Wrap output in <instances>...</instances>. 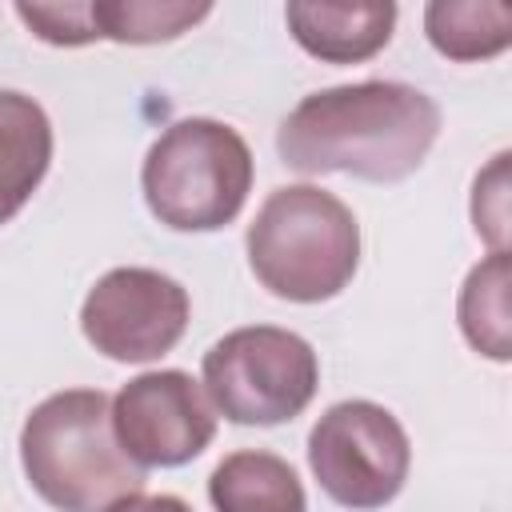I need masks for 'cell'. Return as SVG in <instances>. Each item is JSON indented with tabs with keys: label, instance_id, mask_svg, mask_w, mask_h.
<instances>
[{
	"label": "cell",
	"instance_id": "6da1fadb",
	"mask_svg": "<svg viewBox=\"0 0 512 512\" xmlns=\"http://www.w3.org/2000/svg\"><path fill=\"white\" fill-rule=\"evenodd\" d=\"M440 136V104L404 80H360L308 92L276 128L280 160L300 176L408 180Z\"/></svg>",
	"mask_w": 512,
	"mask_h": 512
},
{
	"label": "cell",
	"instance_id": "7a4b0ae2",
	"mask_svg": "<svg viewBox=\"0 0 512 512\" xmlns=\"http://www.w3.org/2000/svg\"><path fill=\"white\" fill-rule=\"evenodd\" d=\"M20 464L56 512H104L144 492V468L120 452L112 400L100 388H64L40 400L20 428Z\"/></svg>",
	"mask_w": 512,
	"mask_h": 512
},
{
	"label": "cell",
	"instance_id": "3957f363",
	"mask_svg": "<svg viewBox=\"0 0 512 512\" xmlns=\"http://www.w3.org/2000/svg\"><path fill=\"white\" fill-rule=\"evenodd\" d=\"M244 248L252 276L272 296L320 304L352 284L360 268V224L340 196L316 184H284L256 208Z\"/></svg>",
	"mask_w": 512,
	"mask_h": 512
},
{
	"label": "cell",
	"instance_id": "277c9868",
	"mask_svg": "<svg viewBox=\"0 0 512 512\" xmlns=\"http://www.w3.org/2000/svg\"><path fill=\"white\" fill-rule=\"evenodd\" d=\"M248 140L212 116H184L168 124L140 168L148 212L172 232H216L232 224L252 192Z\"/></svg>",
	"mask_w": 512,
	"mask_h": 512
},
{
	"label": "cell",
	"instance_id": "5b68a950",
	"mask_svg": "<svg viewBox=\"0 0 512 512\" xmlns=\"http://www.w3.org/2000/svg\"><path fill=\"white\" fill-rule=\"evenodd\" d=\"M200 372L212 408L244 428L296 420L320 388V360L312 344L276 324H248L220 336L204 352Z\"/></svg>",
	"mask_w": 512,
	"mask_h": 512
},
{
	"label": "cell",
	"instance_id": "8992f818",
	"mask_svg": "<svg viewBox=\"0 0 512 512\" xmlns=\"http://www.w3.org/2000/svg\"><path fill=\"white\" fill-rule=\"evenodd\" d=\"M308 468L340 508L376 512L400 496L412 468V444L384 404L340 400L308 432Z\"/></svg>",
	"mask_w": 512,
	"mask_h": 512
},
{
	"label": "cell",
	"instance_id": "52a82bcc",
	"mask_svg": "<svg viewBox=\"0 0 512 512\" xmlns=\"http://www.w3.org/2000/svg\"><path fill=\"white\" fill-rule=\"evenodd\" d=\"M188 288L156 268H112L104 272L84 304L80 332L84 340L116 364H148L180 344L188 332Z\"/></svg>",
	"mask_w": 512,
	"mask_h": 512
},
{
	"label": "cell",
	"instance_id": "ba28073f",
	"mask_svg": "<svg viewBox=\"0 0 512 512\" xmlns=\"http://www.w3.org/2000/svg\"><path fill=\"white\" fill-rule=\"evenodd\" d=\"M112 436L136 468L192 464L216 436V408L200 380L180 368L132 376L112 396Z\"/></svg>",
	"mask_w": 512,
	"mask_h": 512
},
{
	"label": "cell",
	"instance_id": "9c48e42d",
	"mask_svg": "<svg viewBox=\"0 0 512 512\" xmlns=\"http://www.w3.org/2000/svg\"><path fill=\"white\" fill-rule=\"evenodd\" d=\"M284 24L308 56L324 64H360V60H372L392 40L396 4L392 0H368V4L292 0L284 8Z\"/></svg>",
	"mask_w": 512,
	"mask_h": 512
},
{
	"label": "cell",
	"instance_id": "30bf717a",
	"mask_svg": "<svg viewBox=\"0 0 512 512\" xmlns=\"http://www.w3.org/2000/svg\"><path fill=\"white\" fill-rule=\"evenodd\" d=\"M52 144L48 112L32 96L0 88V224H8L44 184Z\"/></svg>",
	"mask_w": 512,
	"mask_h": 512
},
{
	"label": "cell",
	"instance_id": "8fae6325",
	"mask_svg": "<svg viewBox=\"0 0 512 512\" xmlns=\"http://www.w3.org/2000/svg\"><path fill=\"white\" fill-rule=\"evenodd\" d=\"M208 500L216 512H308L296 468L264 448L228 452L208 476Z\"/></svg>",
	"mask_w": 512,
	"mask_h": 512
},
{
	"label": "cell",
	"instance_id": "7c38bea8",
	"mask_svg": "<svg viewBox=\"0 0 512 512\" xmlns=\"http://www.w3.org/2000/svg\"><path fill=\"white\" fill-rule=\"evenodd\" d=\"M424 36L448 60H492L512 44V8L500 0H432L424 4Z\"/></svg>",
	"mask_w": 512,
	"mask_h": 512
},
{
	"label": "cell",
	"instance_id": "4fadbf2b",
	"mask_svg": "<svg viewBox=\"0 0 512 512\" xmlns=\"http://www.w3.org/2000/svg\"><path fill=\"white\" fill-rule=\"evenodd\" d=\"M460 332L464 340L488 356V360H508L512 356V324H508V252H488L460 288L456 300Z\"/></svg>",
	"mask_w": 512,
	"mask_h": 512
},
{
	"label": "cell",
	"instance_id": "5bb4252c",
	"mask_svg": "<svg viewBox=\"0 0 512 512\" xmlns=\"http://www.w3.org/2000/svg\"><path fill=\"white\" fill-rule=\"evenodd\" d=\"M212 4L188 0H92V24L100 40L116 44H164L196 28Z\"/></svg>",
	"mask_w": 512,
	"mask_h": 512
},
{
	"label": "cell",
	"instance_id": "9a60e30c",
	"mask_svg": "<svg viewBox=\"0 0 512 512\" xmlns=\"http://www.w3.org/2000/svg\"><path fill=\"white\" fill-rule=\"evenodd\" d=\"M16 16L32 28V36H40L44 44H56V48H84V44L100 40L96 24H92V0H64V4L20 0Z\"/></svg>",
	"mask_w": 512,
	"mask_h": 512
},
{
	"label": "cell",
	"instance_id": "2e32d148",
	"mask_svg": "<svg viewBox=\"0 0 512 512\" xmlns=\"http://www.w3.org/2000/svg\"><path fill=\"white\" fill-rule=\"evenodd\" d=\"M504 172H508V152H496L492 164L472 184V224H476V236L492 244V252H508L504 248V232H508V176Z\"/></svg>",
	"mask_w": 512,
	"mask_h": 512
},
{
	"label": "cell",
	"instance_id": "e0dca14e",
	"mask_svg": "<svg viewBox=\"0 0 512 512\" xmlns=\"http://www.w3.org/2000/svg\"><path fill=\"white\" fill-rule=\"evenodd\" d=\"M104 512H192V504H184L180 496H168V492H160V496L136 492V496H124V500L108 504Z\"/></svg>",
	"mask_w": 512,
	"mask_h": 512
}]
</instances>
